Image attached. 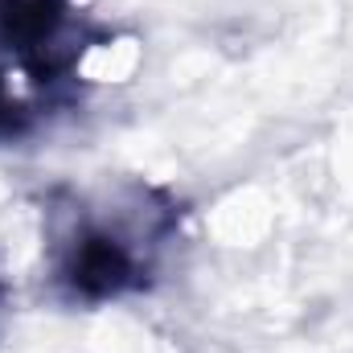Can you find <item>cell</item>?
<instances>
[{
	"label": "cell",
	"instance_id": "1",
	"mask_svg": "<svg viewBox=\"0 0 353 353\" xmlns=\"http://www.w3.org/2000/svg\"><path fill=\"white\" fill-rule=\"evenodd\" d=\"M62 21V0H0V33L17 46H37Z\"/></svg>",
	"mask_w": 353,
	"mask_h": 353
},
{
	"label": "cell",
	"instance_id": "2",
	"mask_svg": "<svg viewBox=\"0 0 353 353\" xmlns=\"http://www.w3.org/2000/svg\"><path fill=\"white\" fill-rule=\"evenodd\" d=\"M128 275V255L111 243V239H87L74 255V283L90 292V296H103V292H115Z\"/></svg>",
	"mask_w": 353,
	"mask_h": 353
},
{
	"label": "cell",
	"instance_id": "3",
	"mask_svg": "<svg viewBox=\"0 0 353 353\" xmlns=\"http://www.w3.org/2000/svg\"><path fill=\"white\" fill-rule=\"evenodd\" d=\"M4 119H8V107H4V103H0V123H4Z\"/></svg>",
	"mask_w": 353,
	"mask_h": 353
}]
</instances>
